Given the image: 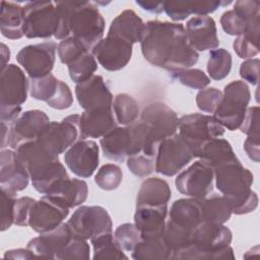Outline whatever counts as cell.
I'll use <instances>...</instances> for the list:
<instances>
[{
	"mask_svg": "<svg viewBox=\"0 0 260 260\" xmlns=\"http://www.w3.org/2000/svg\"><path fill=\"white\" fill-rule=\"evenodd\" d=\"M140 46L148 63L170 72L190 68L199 59L198 52L188 41L184 25L178 22L147 21Z\"/></svg>",
	"mask_w": 260,
	"mask_h": 260,
	"instance_id": "cell-1",
	"label": "cell"
},
{
	"mask_svg": "<svg viewBox=\"0 0 260 260\" xmlns=\"http://www.w3.org/2000/svg\"><path fill=\"white\" fill-rule=\"evenodd\" d=\"M57 30L56 40H65L73 37L80 41L89 51L103 39L105 19L95 3L82 2H56Z\"/></svg>",
	"mask_w": 260,
	"mask_h": 260,
	"instance_id": "cell-2",
	"label": "cell"
},
{
	"mask_svg": "<svg viewBox=\"0 0 260 260\" xmlns=\"http://www.w3.org/2000/svg\"><path fill=\"white\" fill-rule=\"evenodd\" d=\"M213 171L216 188L221 192L232 213L242 215L257 208L258 196L251 189L253 174L239 159L222 164Z\"/></svg>",
	"mask_w": 260,
	"mask_h": 260,
	"instance_id": "cell-3",
	"label": "cell"
},
{
	"mask_svg": "<svg viewBox=\"0 0 260 260\" xmlns=\"http://www.w3.org/2000/svg\"><path fill=\"white\" fill-rule=\"evenodd\" d=\"M15 151L26 166L32 186L39 193L45 195L57 182L69 178L58 155L50 153L37 140L21 145Z\"/></svg>",
	"mask_w": 260,
	"mask_h": 260,
	"instance_id": "cell-4",
	"label": "cell"
},
{
	"mask_svg": "<svg viewBox=\"0 0 260 260\" xmlns=\"http://www.w3.org/2000/svg\"><path fill=\"white\" fill-rule=\"evenodd\" d=\"M232 239L233 234L224 224L201 221L193 233L191 246L174 259H235Z\"/></svg>",
	"mask_w": 260,
	"mask_h": 260,
	"instance_id": "cell-5",
	"label": "cell"
},
{
	"mask_svg": "<svg viewBox=\"0 0 260 260\" xmlns=\"http://www.w3.org/2000/svg\"><path fill=\"white\" fill-rule=\"evenodd\" d=\"M250 100L248 84L243 80H234L225 85L213 117L223 128L235 131L242 125Z\"/></svg>",
	"mask_w": 260,
	"mask_h": 260,
	"instance_id": "cell-6",
	"label": "cell"
},
{
	"mask_svg": "<svg viewBox=\"0 0 260 260\" xmlns=\"http://www.w3.org/2000/svg\"><path fill=\"white\" fill-rule=\"evenodd\" d=\"M179 135L187 144L194 157H198L203 145L224 134V128L213 116L193 113L179 119Z\"/></svg>",
	"mask_w": 260,
	"mask_h": 260,
	"instance_id": "cell-7",
	"label": "cell"
},
{
	"mask_svg": "<svg viewBox=\"0 0 260 260\" xmlns=\"http://www.w3.org/2000/svg\"><path fill=\"white\" fill-rule=\"evenodd\" d=\"M74 238L91 240L107 233H113L111 216L106 208L98 205L78 207L67 221Z\"/></svg>",
	"mask_w": 260,
	"mask_h": 260,
	"instance_id": "cell-8",
	"label": "cell"
},
{
	"mask_svg": "<svg viewBox=\"0 0 260 260\" xmlns=\"http://www.w3.org/2000/svg\"><path fill=\"white\" fill-rule=\"evenodd\" d=\"M78 114L70 115L60 122L46 125L37 138L38 143L54 155H59L80 139Z\"/></svg>",
	"mask_w": 260,
	"mask_h": 260,
	"instance_id": "cell-9",
	"label": "cell"
},
{
	"mask_svg": "<svg viewBox=\"0 0 260 260\" xmlns=\"http://www.w3.org/2000/svg\"><path fill=\"white\" fill-rule=\"evenodd\" d=\"M24 36L28 39H49L57 29L55 3L51 1H30L23 6Z\"/></svg>",
	"mask_w": 260,
	"mask_h": 260,
	"instance_id": "cell-10",
	"label": "cell"
},
{
	"mask_svg": "<svg viewBox=\"0 0 260 260\" xmlns=\"http://www.w3.org/2000/svg\"><path fill=\"white\" fill-rule=\"evenodd\" d=\"M193 158L187 144L176 133L159 142L155 156V172L168 177L175 176Z\"/></svg>",
	"mask_w": 260,
	"mask_h": 260,
	"instance_id": "cell-11",
	"label": "cell"
},
{
	"mask_svg": "<svg viewBox=\"0 0 260 260\" xmlns=\"http://www.w3.org/2000/svg\"><path fill=\"white\" fill-rule=\"evenodd\" d=\"M214 171L203 160H197L182 171L175 180L177 190L187 197L203 199L213 190Z\"/></svg>",
	"mask_w": 260,
	"mask_h": 260,
	"instance_id": "cell-12",
	"label": "cell"
},
{
	"mask_svg": "<svg viewBox=\"0 0 260 260\" xmlns=\"http://www.w3.org/2000/svg\"><path fill=\"white\" fill-rule=\"evenodd\" d=\"M55 42H44L23 47L16 55L17 62L24 68L29 78L43 77L51 73L56 59Z\"/></svg>",
	"mask_w": 260,
	"mask_h": 260,
	"instance_id": "cell-13",
	"label": "cell"
},
{
	"mask_svg": "<svg viewBox=\"0 0 260 260\" xmlns=\"http://www.w3.org/2000/svg\"><path fill=\"white\" fill-rule=\"evenodd\" d=\"M49 123L50 119L45 112L41 110L25 111L9 125L6 144L16 150L21 145L37 140Z\"/></svg>",
	"mask_w": 260,
	"mask_h": 260,
	"instance_id": "cell-14",
	"label": "cell"
},
{
	"mask_svg": "<svg viewBox=\"0 0 260 260\" xmlns=\"http://www.w3.org/2000/svg\"><path fill=\"white\" fill-rule=\"evenodd\" d=\"M140 120L149 126L153 139L158 144L161 140L176 134L178 130L177 113L162 102L146 106L140 114Z\"/></svg>",
	"mask_w": 260,
	"mask_h": 260,
	"instance_id": "cell-15",
	"label": "cell"
},
{
	"mask_svg": "<svg viewBox=\"0 0 260 260\" xmlns=\"http://www.w3.org/2000/svg\"><path fill=\"white\" fill-rule=\"evenodd\" d=\"M68 169L80 178H89L100 162V150L93 140L79 139L64 154Z\"/></svg>",
	"mask_w": 260,
	"mask_h": 260,
	"instance_id": "cell-16",
	"label": "cell"
},
{
	"mask_svg": "<svg viewBox=\"0 0 260 260\" xmlns=\"http://www.w3.org/2000/svg\"><path fill=\"white\" fill-rule=\"evenodd\" d=\"M68 214L69 208L63 206L50 196L44 195L32 204L28 225L35 232L42 234L60 225Z\"/></svg>",
	"mask_w": 260,
	"mask_h": 260,
	"instance_id": "cell-17",
	"label": "cell"
},
{
	"mask_svg": "<svg viewBox=\"0 0 260 260\" xmlns=\"http://www.w3.org/2000/svg\"><path fill=\"white\" fill-rule=\"evenodd\" d=\"M92 54L104 69L118 71L126 67L130 62L132 45L122 39L107 36L95 45Z\"/></svg>",
	"mask_w": 260,
	"mask_h": 260,
	"instance_id": "cell-18",
	"label": "cell"
},
{
	"mask_svg": "<svg viewBox=\"0 0 260 260\" xmlns=\"http://www.w3.org/2000/svg\"><path fill=\"white\" fill-rule=\"evenodd\" d=\"M29 81L15 64H8L0 74V106L18 107L25 103Z\"/></svg>",
	"mask_w": 260,
	"mask_h": 260,
	"instance_id": "cell-19",
	"label": "cell"
},
{
	"mask_svg": "<svg viewBox=\"0 0 260 260\" xmlns=\"http://www.w3.org/2000/svg\"><path fill=\"white\" fill-rule=\"evenodd\" d=\"M72 238L69 225L67 222H62L57 228L31 239L26 244V248L32 252L35 257L58 259Z\"/></svg>",
	"mask_w": 260,
	"mask_h": 260,
	"instance_id": "cell-20",
	"label": "cell"
},
{
	"mask_svg": "<svg viewBox=\"0 0 260 260\" xmlns=\"http://www.w3.org/2000/svg\"><path fill=\"white\" fill-rule=\"evenodd\" d=\"M75 95L84 111L113 108V94L101 75H93L89 79L77 83Z\"/></svg>",
	"mask_w": 260,
	"mask_h": 260,
	"instance_id": "cell-21",
	"label": "cell"
},
{
	"mask_svg": "<svg viewBox=\"0 0 260 260\" xmlns=\"http://www.w3.org/2000/svg\"><path fill=\"white\" fill-rule=\"evenodd\" d=\"M24 162L13 149H2L0 153V185L15 193L24 190L29 181Z\"/></svg>",
	"mask_w": 260,
	"mask_h": 260,
	"instance_id": "cell-22",
	"label": "cell"
},
{
	"mask_svg": "<svg viewBox=\"0 0 260 260\" xmlns=\"http://www.w3.org/2000/svg\"><path fill=\"white\" fill-rule=\"evenodd\" d=\"M189 43L196 51L216 49L219 45L215 21L208 15H197L190 18L185 26Z\"/></svg>",
	"mask_w": 260,
	"mask_h": 260,
	"instance_id": "cell-23",
	"label": "cell"
},
{
	"mask_svg": "<svg viewBox=\"0 0 260 260\" xmlns=\"http://www.w3.org/2000/svg\"><path fill=\"white\" fill-rule=\"evenodd\" d=\"M103 153L109 159L123 161L134 152V137L129 125L115 127L100 140Z\"/></svg>",
	"mask_w": 260,
	"mask_h": 260,
	"instance_id": "cell-24",
	"label": "cell"
},
{
	"mask_svg": "<svg viewBox=\"0 0 260 260\" xmlns=\"http://www.w3.org/2000/svg\"><path fill=\"white\" fill-rule=\"evenodd\" d=\"M115 127L113 108L86 110L79 116L80 139L102 138Z\"/></svg>",
	"mask_w": 260,
	"mask_h": 260,
	"instance_id": "cell-25",
	"label": "cell"
},
{
	"mask_svg": "<svg viewBox=\"0 0 260 260\" xmlns=\"http://www.w3.org/2000/svg\"><path fill=\"white\" fill-rule=\"evenodd\" d=\"M168 215V204L158 206H136L134 223L141 233L142 238L165 237Z\"/></svg>",
	"mask_w": 260,
	"mask_h": 260,
	"instance_id": "cell-26",
	"label": "cell"
},
{
	"mask_svg": "<svg viewBox=\"0 0 260 260\" xmlns=\"http://www.w3.org/2000/svg\"><path fill=\"white\" fill-rule=\"evenodd\" d=\"M45 195L70 209L81 205L86 200L88 187L83 180L66 178L57 182Z\"/></svg>",
	"mask_w": 260,
	"mask_h": 260,
	"instance_id": "cell-27",
	"label": "cell"
},
{
	"mask_svg": "<svg viewBox=\"0 0 260 260\" xmlns=\"http://www.w3.org/2000/svg\"><path fill=\"white\" fill-rule=\"evenodd\" d=\"M145 23L132 9H126L117 15L109 27L108 36L116 37L131 44L141 41Z\"/></svg>",
	"mask_w": 260,
	"mask_h": 260,
	"instance_id": "cell-28",
	"label": "cell"
},
{
	"mask_svg": "<svg viewBox=\"0 0 260 260\" xmlns=\"http://www.w3.org/2000/svg\"><path fill=\"white\" fill-rule=\"evenodd\" d=\"M168 220L181 229L194 232L202 221L200 200L190 197L176 200L171 206Z\"/></svg>",
	"mask_w": 260,
	"mask_h": 260,
	"instance_id": "cell-29",
	"label": "cell"
},
{
	"mask_svg": "<svg viewBox=\"0 0 260 260\" xmlns=\"http://www.w3.org/2000/svg\"><path fill=\"white\" fill-rule=\"evenodd\" d=\"M230 3L232 1H168L164 2V11L174 21H181L191 14L208 15Z\"/></svg>",
	"mask_w": 260,
	"mask_h": 260,
	"instance_id": "cell-30",
	"label": "cell"
},
{
	"mask_svg": "<svg viewBox=\"0 0 260 260\" xmlns=\"http://www.w3.org/2000/svg\"><path fill=\"white\" fill-rule=\"evenodd\" d=\"M171 195V187L167 181L157 177L148 178L140 186L136 197V206L167 205Z\"/></svg>",
	"mask_w": 260,
	"mask_h": 260,
	"instance_id": "cell-31",
	"label": "cell"
},
{
	"mask_svg": "<svg viewBox=\"0 0 260 260\" xmlns=\"http://www.w3.org/2000/svg\"><path fill=\"white\" fill-rule=\"evenodd\" d=\"M23 6L14 2H1L0 30L3 37L18 40L24 36Z\"/></svg>",
	"mask_w": 260,
	"mask_h": 260,
	"instance_id": "cell-32",
	"label": "cell"
},
{
	"mask_svg": "<svg viewBox=\"0 0 260 260\" xmlns=\"http://www.w3.org/2000/svg\"><path fill=\"white\" fill-rule=\"evenodd\" d=\"M198 157L212 169H215L222 164L238 159L231 143L220 137L207 141L201 148Z\"/></svg>",
	"mask_w": 260,
	"mask_h": 260,
	"instance_id": "cell-33",
	"label": "cell"
},
{
	"mask_svg": "<svg viewBox=\"0 0 260 260\" xmlns=\"http://www.w3.org/2000/svg\"><path fill=\"white\" fill-rule=\"evenodd\" d=\"M135 260L174 259V253L166 243L165 237L142 238L135 249L131 252Z\"/></svg>",
	"mask_w": 260,
	"mask_h": 260,
	"instance_id": "cell-34",
	"label": "cell"
},
{
	"mask_svg": "<svg viewBox=\"0 0 260 260\" xmlns=\"http://www.w3.org/2000/svg\"><path fill=\"white\" fill-rule=\"evenodd\" d=\"M259 23L260 15L250 21L245 31L237 37L233 43V48L236 54L242 59H251L259 53Z\"/></svg>",
	"mask_w": 260,
	"mask_h": 260,
	"instance_id": "cell-35",
	"label": "cell"
},
{
	"mask_svg": "<svg viewBox=\"0 0 260 260\" xmlns=\"http://www.w3.org/2000/svg\"><path fill=\"white\" fill-rule=\"evenodd\" d=\"M201 204L202 221L223 224L233 214L223 196L213 194L199 199Z\"/></svg>",
	"mask_w": 260,
	"mask_h": 260,
	"instance_id": "cell-36",
	"label": "cell"
},
{
	"mask_svg": "<svg viewBox=\"0 0 260 260\" xmlns=\"http://www.w3.org/2000/svg\"><path fill=\"white\" fill-rule=\"evenodd\" d=\"M93 259H128L113 233H107L90 240Z\"/></svg>",
	"mask_w": 260,
	"mask_h": 260,
	"instance_id": "cell-37",
	"label": "cell"
},
{
	"mask_svg": "<svg viewBox=\"0 0 260 260\" xmlns=\"http://www.w3.org/2000/svg\"><path fill=\"white\" fill-rule=\"evenodd\" d=\"M113 112L117 123L121 125H130L136 121L139 116V107L137 102L127 93H118L113 100Z\"/></svg>",
	"mask_w": 260,
	"mask_h": 260,
	"instance_id": "cell-38",
	"label": "cell"
},
{
	"mask_svg": "<svg viewBox=\"0 0 260 260\" xmlns=\"http://www.w3.org/2000/svg\"><path fill=\"white\" fill-rule=\"evenodd\" d=\"M206 69L209 77L213 80L225 78L232 69L231 53L223 48L210 50Z\"/></svg>",
	"mask_w": 260,
	"mask_h": 260,
	"instance_id": "cell-39",
	"label": "cell"
},
{
	"mask_svg": "<svg viewBox=\"0 0 260 260\" xmlns=\"http://www.w3.org/2000/svg\"><path fill=\"white\" fill-rule=\"evenodd\" d=\"M67 66L70 78L77 84L94 75V72L98 69V62L93 54L91 52H87Z\"/></svg>",
	"mask_w": 260,
	"mask_h": 260,
	"instance_id": "cell-40",
	"label": "cell"
},
{
	"mask_svg": "<svg viewBox=\"0 0 260 260\" xmlns=\"http://www.w3.org/2000/svg\"><path fill=\"white\" fill-rule=\"evenodd\" d=\"M59 79L52 73L38 78H29V92L31 98L37 101L48 102L56 93Z\"/></svg>",
	"mask_w": 260,
	"mask_h": 260,
	"instance_id": "cell-41",
	"label": "cell"
},
{
	"mask_svg": "<svg viewBox=\"0 0 260 260\" xmlns=\"http://www.w3.org/2000/svg\"><path fill=\"white\" fill-rule=\"evenodd\" d=\"M173 80L193 89H203L210 83V78L201 69H182L173 71L170 74Z\"/></svg>",
	"mask_w": 260,
	"mask_h": 260,
	"instance_id": "cell-42",
	"label": "cell"
},
{
	"mask_svg": "<svg viewBox=\"0 0 260 260\" xmlns=\"http://www.w3.org/2000/svg\"><path fill=\"white\" fill-rule=\"evenodd\" d=\"M155 156L156 154L145 151L135 152L127 157V167L136 177H147L155 171Z\"/></svg>",
	"mask_w": 260,
	"mask_h": 260,
	"instance_id": "cell-43",
	"label": "cell"
},
{
	"mask_svg": "<svg viewBox=\"0 0 260 260\" xmlns=\"http://www.w3.org/2000/svg\"><path fill=\"white\" fill-rule=\"evenodd\" d=\"M123 172L115 164H106L102 166L94 177L95 184L103 190H116L122 183Z\"/></svg>",
	"mask_w": 260,
	"mask_h": 260,
	"instance_id": "cell-44",
	"label": "cell"
},
{
	"mask_svg": "<svg viewBox=\"0 0 260 260\" xmlns=\"http://www.w3.org/2000/svg\"><path fill=\"white\" fill-rule=\"evenodd\" d=\"M57 52L60 61L63 64L69 65L75 59L80 57L81 55L91 52L89 51L80 41L73 37H69L63 41H61L57 47Z\"/></svg>",
	"mask_w": 260,
	"mask_h": 260,
	"instance_id": "cell-45",
	"label": "cell"
},
{
	"mask_svg": "<svg viewBox=\"0 0 260 260\" xmlns=\"http://www.w3.org/2000/svg\"><path fill=\"white\" fill-rule=\"evenodd\" d=\"M116 240L124 251L132 252L137 244L142 240V236L135 223H122L120 224L114 234Z\"/></svg>",
	"mask_w": 260,
	"mask_h": 260,
	"instance_id": "cell-46",
	"label": "cell"
},
{
	"mask_svg": "<svg viewBox=\"0 0 260 260\" xmlns=\"http://www.w3.org/2000/svg\"><path fill=\"white\" fill-rule=\"evenodd\" d=\"M1 192V231L8 230L14 223V207L17 200L16 193L0 187Z\"/></svg>",
	"mask_w": 260,
	"mask_h": 260,
	"instance_id": "cell-47",
	"label": "cell"
},
{
	"mask_svg": "<svg viewBox=\"0 0 260 260\" xmlns=\"http://www.w3.org/2000/svg\"><path fill=\"white\" fill-rule=\"evenodd\" d=\"M222 99V91L216 87H207L199 90L196 95L197 107L209 114H213L220 104Z\"/></svg>",
	"mask_w": 260,
	"mask_h": 260,
	"instance_id": "cell-48",
	"label": "cell"
},
{
	"mask_svg": "<svg viewBox=\"0 0 260 260\" xmlns=\"http://www.w3.org/2000/svg\"><path fill=\"white\" fill-rule=\"evenodd\" d=\"M90 248L86 240L72 238L58 259H89Z\"/></svg>",
	"mask_w": 260,
	"mask_h": 260,
	"instance_id": "cell-49",
	"label": "cell"
},
{
	"mask_svg": "<svg viewBox=\"0 0 260 260\" xmlns=\"http://www.w3.org/2000/svg\"><path fill=\"white\" fill-rule=\"evenodd\" d=\"M249 22L243 19L239 14H237L234 10H228L222 13L220 17V24L224 32L230 36H241Z\"/></svg>",
	"mask_w": 260,
	"mask_h": 260,
	"instance_id": "cell-50",
	"label": "cell"
},
{
	"mask_svg": "<svg viewBox=\"0 0 260 260\" xmlns=\"http://www.w3.org/2000/svg\"><path fill=\"white\" fill-rule=\"evenodd\" d=\"M73 103V95L67 83L60 80L55 95L47 102L48 106L56 110H65L71 107Z\"/></svg>",
	"mask_w": 260,
	"mask_h": 260,
	"instance_id": "cell-51",
	"label": "cell"
},
{
	"mask_svg": "<svg viewBox=\"0 0 260 260\" xmlns=\"http://www.w3.org/2000/svg\"><path fill=\"white\" fill-rule=\"evenodd\" d=\"M240 130L247 136L259 138V107L247 108Z\"/></svg>",
	"mask_w": 260,
	"mask_h": 260,
	"instance_id": "cell-52",
	"label": "cell"
},
{
	"mask_svg": "<svg viewBox=\"0 0 260 260\" xmlns=\"http://www.w3.org/2000/svg\"><path fill=\"white\" fill-rule=\"evenodd\" d=\"M36 202L35 199L30 197H20L17 198L14 207V223L20 226L28 225L29 212L32 204Z\"/></svg>",
	"mask_w": 260,
	"mask_h": 260,
	"instance_id": "cell-53",
	"label": "cell"
},
{
	"mask_svg": "<svg viewBox=\"0 0 260 260\" xmlns=\"http://www.w3.org/2000/svg\"><path fill=\"white\" fill-rule=\"evenodd\" d=\"M233 10L247 22H250L260 15V3L256 0H240L235 3Z\"/></svg>",
	"mask_w": 260,
	"mask_h": 260,
	"instance_id": "cell-54",
	"label": "cell"
},
{
	"mask_svg": "<svg viewBox=\"0 0 260 260\" xmlns=\"http://www.w3.org/2000/svg\"><path fill=\"white\" fill-rule=\"evenodd\" d=\"M259 59L251 58L245 60L240 66V76L252 85H257L259 81Z\"/></svg>",
	"mask_w": 260,
	"mask_h": 260,
	"instance_id": "cell-55",
	"label": "cell"
},
{
	"mask_svg": "<svg viewBox=\"0 0 260 260\" xmlns=\"http://www.w3.org/2000/svg\"><path fill=\"white\" fill-rule=\"evenodd\" d=\"M21 115V106L18 107H5L0 106V120L2 123L10 125Z\"/></svg>",
	"mask_w": 260,
	"mask_h": 260,
	"instance_id": "cell-56",
	"label": "cell"
},
{
	"mask_svg": "<svg viewBox=\"0 0 260 260\" xmlns=\"http://www.w3.org/2000/svg\"><path fill=\"white\" fill-rule=\"evenodd\" d=\"M244 150L247 155L255 162L259 161V138L248 136L244 142Z\"/></svg>",
	"mask_w": 260,
	"mask_h": 260,
	"instance_id": "cell-57",
	"label": "cell"
},
{
	"mask_svg": "<svg viewBox=\"0 0 260 260\" xmlns=\"http://www.w3.org/2000/svg\"><path fill=\"white\" fill-rule=\"evenodd\" d=\"M3 257L5 259H7V258H9V259H30V258L35 257V255L27 248H25V249L18 248V249L6 251Z\"/></svg>",
	"mask_w": 260,
	"mask_h": 260,
	"instance_id": "cell-58",
	"label": "cell"
},
{
	"mask_svg": "<svg viewBox=\"0 0 260 260\" xmlns=\"http://www.w3.org/2000/svg\"><path fill=\"white\" fill-rule=\"evenodd\" d=\"M136 4L139 5L143 10L150 13H161L164 11V2H148V1H136Z\"/></svg>",
	"mask_w": 260,
	"mask_h": 260,
	"instance_id": "cell-59",
	"label": "cell"
},
{
	"mask_svg": "<svg viewBox=\"0 0 260 260\" xmlns=\"http://www.w3.org/2000/svg\"><path fill=\"white\" fill-rule=\"evenodd\" d=\"M10 59V51L9 48L5 44H1V69L5 68Z\"/></svg>",
	"mask_w": 260,
	"mask_h": 260,
	"instance_id": "cell-60",
	"label": "cell"
}]
</instances>
